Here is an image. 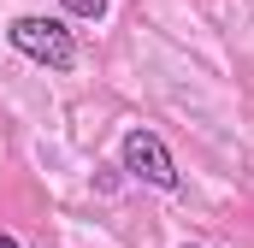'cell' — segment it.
<instances>
[{
	"label": "cell",
	"mask_w": 254,
	"mask_h": 248,
	"mask_svg": "<svg viewBox=\"0 0 254 248\" xmlns=\"http://www.w3.org/2000/svg\"><path fill=\"white\" fill-rule=\"evenodd\" d=\"M6 42H12L24 60L48 65V71H71V65H77V42H71V30H65L60 18H36V12H24V18L6 24Z\"/></svg>",
	"instance_id": "6da1fadb"
},
{
	"label": "cell",
	"mask_w": 254,
	"mask_h": 248,
	"mask_svg": "<svg viewBox=\"0 0 254 248\" xmlns=\"http://www.w3.org/2000/svg\"><path fill=\"white\" fill-rule=\"evenodd\" d=\"M119 160H125V172L130 178H142V184H154V189H178L184 184V172H178V160L166 154V142L154 136V130H125V148H119Z\"/></svg>",
	"instance_id": "7a4b0ae2"
},
{
	"label": "cell",
	"mask_w": 254,
	"mask_h": 248,
	"mask_svg": "<svg viewBox=\"0 0 254 248\" xmlns=\"http://www.w3.org/2000/svg\"><path fill=\"white\" fill-rule=\"evenodd\" d=\"M71 18H107V0H60Z\"/></svg>",
	"instance_id": "3957f363"
},
{
	"label": "cell",
	"mask_w": 254,
	"mask_h": 248,
	"mask_svg": "<svg viewBox=\"0 0 254 248\" xmlns=\"http://www.w3.org/2000/svg\"><path fill=\"white\" fill-rule=\"evenodd\" d=\"M0 248H24V243H18V237H6V231H0Z\"/></svg>",
	"instance_id": "277c9868"
},
{
	"label": "cell",
	"mask_w": 254,
	"mask_h": 248,
	"mask_svg": "<svg viewBox=\"0 0 254 248\" xmlns=\"http://www.w3.org/2000/svg\"><path fill=\"white\" fill-rule=\"evenodd\" d=\"M184 248H201V243H184Z\"/></svg>",
	"instance_id": "5b68a950"
}]
</instances>
